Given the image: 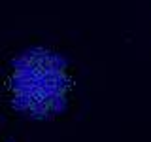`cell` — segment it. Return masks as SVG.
Returning <instances> with one entry per match:
<instances>
[{"label":"cell","mask_w":151,"mask_h":142,"mask_svg":"<svg viewBox=\"0 0 151 142\" xmlns=\"http://www.w3.org/2000/svg\"><path fill=\"white\" fill-rule=\"evenodd\" d=\"M12 76L13 106L34 116L57 112L63 106L72 80L66 74L63 59L51 51H30L15 63Z\"/></svg>","instance_id":"cell-1"}]
</instances>
